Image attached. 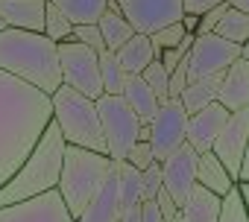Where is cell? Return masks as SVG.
I'll return each instance as SVG.
<instances>
[{
    "label": "cell",
    "mask_w": 249,
    "mask_h": 222,
    "mask_svg": "<svg viewBox=\"0 0 249 222\" xmlns=\"http://www.w3.org/2000/svg\"><path fill=\"white\" fill-rule=\"evenodd\" d=\"M123 99L132 105V111L138 114L141 123H153L156 111H159V96L156 91L144 82V76H126V85H123Z\"/></svg>",
    "instance_id": "ffe728a7"
},
{
    "label": "cell",
    "mask_w": 249,
    "mask_h": 222,
    "mask_svg": "<svg viewBox=\"0 0 249 222\" xmlns=\"http://www.w3.org/2000/svg\"><path fill=\"white\" fill-rule=\"evenodd\" d=\"M220 82H223V73L188 82V88H185V91H182V96H179V99H182V105L188 108V114H196V111H202L208 102H214V99H217Z\"/></svg>",
    "instance_id": "cb8c5ba5"
},
{
    "label": "cell",
    "mask_w": 249,
    "mask_h": 222,
    "mask_svg": "<svg viewBox=\"0 0 249 222\" xmlns=\"http://www.w3.org/2000/svg\"><path fill=\"white\" fill-rule=\"evenodd\" d=\"M50 99H53V123L62 129L68 146H82V149L108 155L97 99H91L68 85H62Z\"/></svg>",
    "instance_id": "5b68a950"
},
{
    "label": "cell",
    "mask_w": 249,
    "mask_h": 222,
    "mask_svg": "<svg viewBox=\"0 0 249 222\" xmlns=\"http://www.w3.org/2000/svg\"><path fill=\"white\" fill-rule=\"evenodd\" d=\"M3 30H6V24H3V21H0V32H3Z\"/></svg>",
    "instance_id": "bcb514c9"
},
{
    "label": "cell",
    "mask_w": 249,
    "mask_h": 222,
    "mask_svg": "<svg viewBox=\"0 0 249 222\" xmlns=\"http://www.w3.org/2000/svg\"><path fill=\"white\" fill-rule=\"evenodd\" d=\"M126 161L135 167V170H147V167H153L156 164V149H153V143L150 141H138L132 149H129V155H126Z\"/></svg>",
    "instance_id": "1f68e13d"
},
{
    "label": "cell",
    "mask_w": 249,
    "mask_h": 222,
    "mask_svg": "<svg viewBox=\"0 0 249 222\" xmlns=\"http://www.w3.org/2000/svg\"><path fill=\"white\" fill-rule=\"evenodd\" d=\"M62 9V15L73 24V27H91L100 24V18L108 9V0H50Z\"/></svg>",
    "instance_id": "603a6c76"
},
{
    "label": "cell",
    "mask_w": 249,
    "mask_h": 222,
    "mask_svg": "<svg viewBox=\"0 0 249 222\" xmlns=\"http://www.w3.org/2000/svg\"><path fill=\"white\" fill-rule=\"evenodd\" d=\"M229 12V3H220V6H214V9H208L202 18H199V30H196V35H202V32H214L217 30V24L223 21V15Z\"/></svg>",
    "instance_id": "e575fe53"
},
{
    "label": "cell",
    "mask_w": 249,
    "mask_h": 222,
    "mask_svg": "<svg viewBox=\"0 0 249 222\" xmlns=\"http://www.w3.org/2000/svg\"><path fill=\"white\" fill-rule=\"evenodd\" d=\"M144 76V82L156 91V96H159V102H164V99H170V73L164 70V64H161V59H156L153 64H147V70L141 73Z\"/></svg>",
    "instance_id": "f546056e"
},
{
    "label": "cell",
    "mask_w": 249,
    "mask_h": 222,
    "mask_svg": "<svg viewBox=\"0 0 249 222\" xmlns=\"http://www.w3.org/2000/svg\"><path fill=\"white\" fill-rule=\"evenodd\" d=\"M188 108L182 105V99H164L153 117V149H156V161L170 158L179 146L188 143Z\"/></svg>",
    "instance_id": "9c48e42d"
},
{
    "label": "cell",
    "mask_w": 249,
    "mask_h": 222,
    "mask_svg": "<svg viewBox=\"0 0 249 222\" xmlns=\"http://www.w3.org/2000/svg\"><path fill=\"white\" fill-rule=\"evenodd\" d=\"M240 193H243V202H246V210H249V181H237Z\"/></svg>",
    "instance_id": "ee69618b"
},
{
    "label": "cell",
    "mask_w": 249,
    "mask_h": 222,
    "mask_svg": "<svg viewBox=\"0 0 249 222\" xmlns=\"http://www.w3.org/2000/svg\"><path fill=\"white\" fill-rule=\"evenodd\" d=\"M164 190V178H161V161H156L153 167L144 170V202H153L159 193Z\"/></svg>",
    "instance_id": "836d02e7"
},
{
    "label": "cell",
    "mask_w": 249,
    "mask_h": 222,
    "mask_svg": "<svg viewBox=\"0 0 249 222\" xmlns=\"http://www.w3.org/2000/svg\"><path fill=\"white\" fill-rule=\"evenodd\" d=\"M217 102H223L229 111H237V108L249 105V59L240 56L223 73V82H220V91H217Z\"/></svg>",
    "instance_id": "e0dca14e"
},
{
    "label": "cell",
    "mask_w": 249,
    "mask_h": 222,
    "mask_svg": "<svg viewBox=\"0 0 249 222\" xmlns=\"http://www.w3.org/2000/svg\"><path fill=\"white\" fill-rule=\"evenodd\" d=\"M153 138V123H141L138 129V141H150Z\"/></svg>",
    "instance_id": "60d3db41"
},
{
    "label": "cell",
    "mask_w": 249,
    "mask_h": 222,
    "mask_svg": "<svg viewBox=\"0 0 249 222\" xmlns=\"http://www.w3.org/2000/svg\"><path fill=\"white\" fill-rule=\"evenodd\" d=\"M229 114L231 111L223 105V102H208L202 111L188 117V143L202 155V152H211L214 149V141L220 138V132L226 129L229 123Z\"/></svg>",
    "instance_id": "5bb4252c"
},
{
    "label": "cell",
    "mask_w": 249,
    "mask_h": 222,
    "mask_svg": "<svg viewBox=\"0 0 249 222\" xmlns=\"http://www.w3.org/2000/svg\"><path fill=\"white\" fill-rule=\"evenodd\" d=\"M196 184H202L205 190H211L217 196H226L229 190L237 187V178L226 170V164L214 152H202L199 164H196Z\"/></svg>",
    "instance_id": "d6986e66"
},
{
    "label": "cell",
    "mask_w": 249,
    "mask_h": 222,
    "mask_svg": "<svg viewBox=\"0 0 249 222\" xmlns=\"http://www.w3.org/2000/svg\"><path fill=\"white\" fill-rule=\"evenodd\" d=\"M114 167L117 164L106 152H94V149H82V146H68L65 149L62 178H59L56 190L62 193V199H65L68 210L73 213V219L82 216V210L100 193V187L108 181Z\"/></svg>",
    "instance_id": "277c9868"
},
{
    "label": "cell",
    "mask_w": 249,
    "mask_h": 222,
    "mask_svg": "<svg viewBox=\"0 0 249 222\" xmlns=\"http://www.w3.org/2000/svg\"><path fill=\"white\" fill-rule=\"evenodd\" d=\"M50 0H0V21L12 30H30L44 32Z\"/></svg>",
    "instance_id": "9a60e30c"
},
{
    "label": "cell",
    "mask_w": 249,
    "mask_h": 222,
    "mask_svg": "<svg viewBox=\"0 0 249 222\" xmlns=\"http://www.w3.org/2000/svg\"><path fill=\"white\" fill-rule=\"evenodd\" d=\"M220 3H229V0H182V6H185V15H205L208 9L220 6Z\"/></svg>",
    "instance_id": "8d00e7d4"
},
{
    "label": "cell",
    "mask_w": 249,
    "mask_h": 222,
    "mask_svg": "<svg viewBox=\"0 0 249 222\" xmlns=\"http://www.w3.org/2000/svg\"><path fill=\"white\" fill-rule=\"evenodd\" d=\"M170 222H185V216H182V210H179V213H176V216H173Z\"/></svg>",
    "instance_id": "f6af8a7d"
},
{
    "label": "cell",
    "mask_w": 249,
    "mask_h": 222,
    "mask_svg": "<svg viewBox=\"0 0 249 222\" xmlns=\"http://www.w3.org/2000/svg\"><path fill=\"white\" fill-rule=\"evenodd\" d=\"M117 3H120L123 18L141 35H153V32L182 21V15H185L182 0H117Z\"/></svg>",
    "instance_id": "30bf717a"
},
{
    "label": "cell",
    "mask_w": 249,
    "mask_h": 222,
    "mask_svg": "<svg viewBox=\"0 0 249 222\" xmlns=\"http://www.w3.org/2000/svg\"><path fill=\"white\" fill-rule=\"evenodd\" d=\"M65 135L56 123H50L38 141V146L30 152V158L18 167V173L0 187V207L36 199L41 193H50L59 187L62 164H65Z\"/></svg>",
    "instance_id": "3957f363"
},
{
    "label": "cell",
    "mask_w": 249,
    "mask_h": 222,
    "mask_svg": "<svg viewBox=\"0 0 249 222\" xmlns=\"http://www.w3.org/2000/svg\"><path fill=\"white\" fill-rule=\"evenodd\" d=\"M240 181H249V149H246V158H243V167H240Z\"/></svg>",
    "instance_id": "7bdbcfd3"
},
{
    "label": "cell",
    "mask_w": 249,
    "mask_h": 222,
    "mask_svg": "<svg viewBox=\"0 0 249 222\" xmlns=\"http://www.w3.org/2000/svg\"><path fill=\"white\" fill-rule=\"evenodd\" d=\"M59 64H62V85L100 99L103 96V79H100V53L85 47L76 38H68L59 44Z\"/></svg>",
    "instance_id": "52a82bcc"
},
{
    "label": "cell",
    "mask_w": 249,
    "mask_h": 222,
    "mask_svg": "<svg viewBox=\"0 0 249 222\" xmlns=\"http://www.w3.org/2000/svg\"><path fill=\"white\" fill-rule=\"evenodd\" d=\"M217 35H223L226 41H231V44H246L249 41V15L246 12H240V9H231L229 6V12L223 15V21L217 24V30H214Z\"/></svg>",
    "instance_id": "4316f807"
},
{
    "label": "cell",
    "mask_w": 249,
    "mask_h": 222,
    "mask_svg": "<svg viewBox=\"0 0 249 222\" xmlns=\"http://www.w3.org/2000/svg\"><path fill=\"white\" fill-rule=\"evenodd\" d=\"M0 70L53 96L62 88L59 44L44 32L6 27L0 32Z\"/></svg>",
    "instance_id": "7a4b0ae2"
},
{
    "label": "cell",
    "mask_w": 249,
    "mask_h": 222,
    "mask_svg": "<svg viewBox=\"0 0 249 222\" xmlns=\"http://www.w3.org/2000/svg\"><path fill=\"white\" fill-rule=\"evenodd\" d=\"M100 32H103V41H106V47L111 50V53H117L123 44H126L132 35H135V30H132V24L123 18V12H120V3L117 0H108V9H106V15L100 18Z\"/></svg>",
    "instance_id": "44dd1931"
},
{
    "label": "cell",
    "mask_w": 249,
    "mask_h": 222,
    "mask_svg": "<svg viewBox=\"0 0 249 222\" xmlns=\"http://www.w3.org/2000/svg\"><path fill=\"white\" fill-rule=\"evenodd\" d=\"M117 59H120L123 70H126L129 76H141L147 70V64H153L156 59H161V50L153 47V38L150 35L135 32L126 44L117 50Z\"/></svg>",
    "instance_id": "ac0fdd59"
},
{
    "label": "cell",
    "mask_w": 249,
    "mask_h": 222,
    "mask_svg": "<svg viewBox=\"0 0 249 222\" xmlns=\"http://www.w3.org/2000/svg\"><path fill=\"white\" fill-rule=\"evenodd\" d=\"M0 222H76V219L68 210L62 193L50 190V193H41L27 202L3 205L0 207Z\"/></svg>",
    "instance_id": "8fae6325"
},
{
    "label": "cell",
    "mask_w": 249,
    "mask_h": 222,
    "mask_svg": "<svg viewBox=\"0 0 249 222\" xmlns=\"http://www.w3.org/2000/svg\"><path fill=\"white\" fill-rule=\"evenodd\" d=\"M196 164H199V152H196L191 143L179 146L170 158L161 161L164 190L176 199L179 207L191 199V193H194V187H196Z\"/></svg>",
    "instance_id": "4fadbf2b"
},
{
    "label": "cell",
    "mask_w": 249,
    "mask_h": 222,
    "mask_svg": "<svg viewBox=\"0 0 249 222\" xmlns=\"http://www.w3.org/2000/svg\"><path fill=\"white\" fill-rule=\"evenodd\" d=\"M246 149H249V105L246 108H237V111H231V114H229V123L220 132V138L214 141V149L211 152L240 181V167H243Z\"/></svg>",
    "instance_id": "7c38bea8"
},
{
    "label": "cell",
    "mask_w": 249,
    "mask_h": 222,
    "mask_svg": "<svg viewBox=\"0 0 249 222\" xmlns=\"http://www.w3.org/2000/svg\"><path fill=\"white\" fill-rule=\"evenodd\" d=\"M156 202H159V207H161V213H164V219H167V222H170V219H173V216L182 210V207L176 205V199H173L167 190H161V193L156 196Z\"/></svg>",
    "instance_id": "74e56055"
},
{
    "label": "cell",
    "mask_w": 249,
    "mask_h": 222,
    "mask_svg": "<svg viewBox=\"0 0 249 222\" xmlns=\"http://www.w3.org/2000/svg\"><path fill=\"white\" fill-rule=\"evenodd\" d=\"M220 210H223V196L205 190L202 184H196L194 193H191V199L182 205L185 222H217Z\"/></svg>",
    "instance_id": "7402d4cb"
},
{
    "label": "cell",
    "mask_w": 249,
    "mask_h": 222,
    "mask_svg": "<svg viewBox=\"0 0 249 222\" xmlns=\"http://www.w3.org/2000/svg\"><path fill=\"white\" fill-rule=\"evenodd\" d=\"M188 82H191V79H188V59H185V62L170 73V99H179L182 91L188 88Z\"/></svg>",
    "instance_id": "d590c367"
},
{
    "label": "cell",
    "mask_w": 249,
    "mask_h": 222,
    "mask_svg": "<svg viewBox=\"0 0 249 222\" xmlns=\"http://www.w3.org/2000/svg\"><path fill=\"white\" fill-rule=\"evenodd\" d=\"M217 222H249V210H246L240 187H234V190H229L223 196V210H220Z\"/></svg>",
    "instance_id": "f1b7e54d"
},
{
    "label": "cell",
    "mask_w": 249,
    "mask_h": 222,
    "mask_svg": "<svg viewBox=\"0 0 249 222\" xmlns=\"http://www.w3.org/2000/svg\"><path fill=\"white\" fill-rule=\"evenodd\" d=\"M123 213V202H120V187H117V167L108 175V181L100 187V193L88 202V207L82 210V216L76 222H117Z\"/></svg>",
    "instance_id": "2e32d148"
},
{
    "label": "cell",
    "mask_w": 249,
    "mask_h": 222,
    "mask_svg": "<svg viewBox=\"0 0 249 222\" xmlns=\"http://www.w3.org/2000/svg\"><path fill=\"white\" fill-rule=\"evenodd\" d=\"M150 38H153V47H159V50H170V47H179V44L188 38V32H185L182 21H176V24H170V27L153 32Z\"/></svg>",
    "instance_id": "4dcf8cb0"
},
{
    "label": "cell",
    "mask_w": 249,
    "mask_h": 222,
    "mask_svg": "<svg viewBox=\"0 0 249 222\" xmlns=\"http://www.w3.org/2000/svg\"><path fill=\"white\" fill-rule=\"evenodd\" d=\"M141 222H167L156 199L153 202H141Z\"/></svg>",
    "instance_id": "f35d334b"
},
{
    "label": "cell",
    "mask_w": 249,
    "mask_h": 222,
    "mask_svg": "<svg viewBox=\"0 0 249 222\" xmlns=\"http://www.w3.org/2000/svg\"><path fill=\"white\" fill-rule=\"evenodd\" d=\"M126 70H123L117 53L106 50L100 53V79H103V94H111V96H123V85H126Z\"/></svg>",
    "instance_id": "484cf974"
},
{
    "label": "cell",
    "mask_w": 249,
    "mask_h": 222,
    "mask_svg": "<svg viewBox=\"0 0 249 222\" xmlns=\"http://www.w3.org/2000/svg\"><path fill=\"white\" fill-rule=\"evenodd\" d=\"M97 108H100V123H103V135H106L108 158L114 164L126 161L129 149L138 143V129H141L138 114L123 96H111V94H103L97 99Z\"/></svg>",
    "instance_id": "8992f818"
},
{
    "label": "cell",
    "mask_w": 249,
    "mask_h": 222,
    "mask_svg": "<svg viewBox=\"0 0 249 222\" xmlns=\"http://www.w3.org/2000/svg\"><path fill=\"white\" fill-rule=\"evenodd\" d=\"M117 222H141V205H129V207H123L120 219Z\"/></svg>",
    "instance_id": "ab89813d"
},
{
    "label": "cell",
    "mask_w": 249,
    "mask_h": 222,
    "mask_svg": "<svg viewBox=\"0 0 249 222\" xmlns=\"http://www.w3.org/2000/svg\"><path fill=\"white\" fill-rule=\"evenodd\" d=\"M44 35L56 44L73 38V24L62 15V9L56 3H47V18H44Z\"/></svg>",
    "instance_id": "83f0119b"
},
{
    "label": "cell",
    "mask_w": 249,
    "mask_h": 222,
    "mask_svg": "<svg viewBox=\"0 0 249 222\" xmlns=\"http://www.w3.org/2000/svg\"><path fill=\"white\" fill-rule=\"evenodd\" d=\"M73 38H76V41H82L85 47H91L94 53H106V50H108L97 24H91V27H73Z\"/></svg>",
    "instance_id": "d6a6232c"
},
{
    "label": "cell",
    "mask_w": 249,
    "mask_h": 222,
    "mask_svg": "<svg viewBox=\"0 0 249 222\" xmlns=\"http://www.w3.org/2000/svg\"><path fill=\"white\" fill-rule=\"evenodd\" d=\"M237 59H240V44H231L217 32L194 35L191 53H188V79L194 82V79L226 73Z\"/></svg>",
    "instance_id": "ba28073f"
},
{
    "label": "cell",
    "mask_w": 249,
    "mask_h": 222,
    "mask_svg": "<svg viewBox=\"0 0 249 222\" xmlns=\"http://www.w3.org/2000/svg\"><path fill=\"white\" fill-rule=\"evenodd\" d=\"M50 123V94L0 70V187L30 158Z\"/></svg>",
    "instance_id": "6da1fadb"
},
{
    "label": "cell",
    "mask_w": 249,
    "mask_h": 222,
    "mask_svg": "<svg viewBox=\"0 0 249 222\" xmlns=\"http://www.w3.org/2000/svg\"><path fill=\"white\" fill-rule=\"evenodd\" d=\"M117 187H120V202H123V207L141 205V202H144V173L135 170L129 161H120V164H117Z\"/></svg>",
    "instance_id": "d4e9b609"
},
{
    "label": "cell",
    "mask_w": 249,
    "mask_h": 222,
    "mask_svg": "<svg viewBox=\"0 0 249 222\" xmlns=\"http://www.w3.org/2000/svg\"><path fill=\"white\" fill-rule=\"evenodd\" d=\"M229 6H231V9H240V12L249 15V0H229Z\"/></svg>",
    "instance_id": "b9f144b4"
}]
</instances>
